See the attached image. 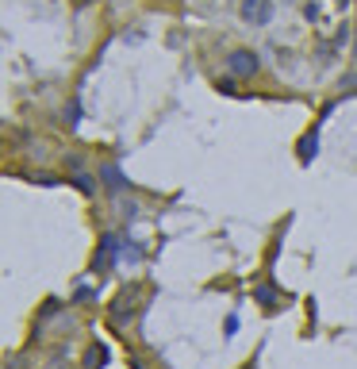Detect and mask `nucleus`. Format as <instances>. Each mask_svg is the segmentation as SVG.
Returning <instances> with one entry per match:
<instances>
[{"label":"nucleus","mask_w":357,"mask_h":369,"mask_svg":"<svg viewBox=\"0 0 357 369\" xmlns=\"http://www.w3.org/2000/svg\"><path fill=\"white\" fill-rule=\"evenodd\" d=\"M227 65H231V73L234 77H254L257 73V54L254 51H231V58H227Z\"/></svg>","instance_id":"nucleus-1"},{"label":"nucleus","mask_w":357,"mask_h":369,"mask_svg":"<svg viewBox=\"0 0 357 369\" xmlns=\"http://www.w3.org/2000/svg\"><path fill=\"white\" fill-rule=\"evenodd\" d=\"M242 20L246 23H269L273 20V4L269 0H242Z\"/></svg>","instance_id":"nucleus-2"},{"label":"nucleus","mask_w":357,"mask_h":369,"mask_svg":"<svg viewBox=\"0 0 357 369\" xmlns=\"http://www.w3.org/2000/svg\"><path fill=\"white\" fill-rule=\"evenodd\" d=\"M315 154H319V131H311V135L299 138V162H304V166L315 158Z\"/></svg>","instance_id":"nucleus-3"},{"label":"nucleus","mask_w":357,"mask_h":369,"mask_svg":"<svg viewBox=\"0 0 357 369\" xmlns=\"http://www.w3.org/2000/svg\"><path fill=\"white\" fill-rule=\"evenodd\" d=\"M100 174H104V181H108L112 188H123V185H127V177H123V174H119V169H116V166H104V169H100Z\"/></svg>","instance_id":"nucleus-4"},{"label":"nucleus","mask_w":357,"mask_h":369,"mask_svg":"<svg viewBox=\"0 0 357 369\" xmlns=\"http://www.w3.org/2000/svg\"><path fill=\"white\" fill-rule=\"evenodd\" d=\"M254 297H257V300H262V304H265V308H273V304H277V289H273V285H262V289H257V292H254Z\"/></svg>","instance_id":"nucleus-5"}]
</instances>
